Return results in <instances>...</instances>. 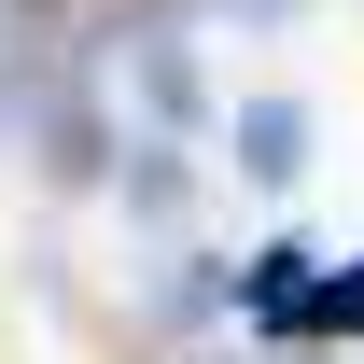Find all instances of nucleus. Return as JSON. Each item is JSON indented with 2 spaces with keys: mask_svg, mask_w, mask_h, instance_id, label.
<instances>
[{
  "mask_svg": "<svg viewBox=\"0 0 364 364\" xmlns=\"http://www.w3.org/2000/svg\"><path fill=\"white\" fill-rule=\"evenodd\" d=\"M225 168L238 182H294V168H309V98H238V112H225Z\"/></svg>",
  "mask_w": 364,
  "mask_h": 364,
  "instance_id": "f257e3e1",
  "label": "nucleus"
},
{
  "mask_svg": "<svg viewBox=\"0 0 364 364\" xmlns=\"http://www.w3.org/2000/svg\"><path fill=\"white\" fill-rule=\"evenodd\" d=\"M238 322H252V336H309L322 322V252H294V238L252 252V267H238Z\"/></svg>",
  "mask_w": 364,
  "mask_h": 364,
  "instance_id": "f03ea898",
  "label": "nucleus"
}]
</instances>
